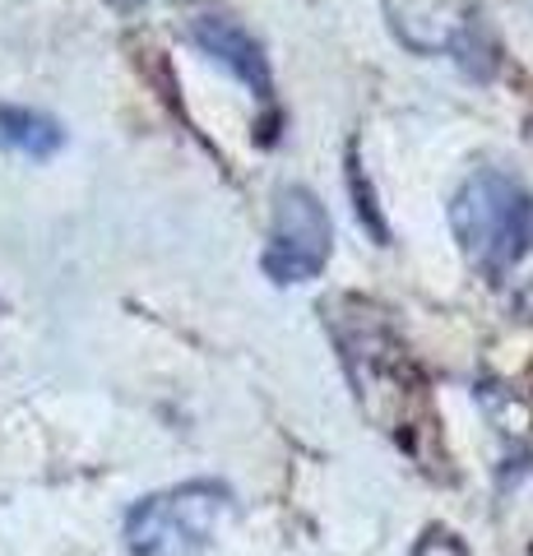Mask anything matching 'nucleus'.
I'll return each instance as SVG.
<instances>
[{
	"mask_svg": "<svg viewBox=\"0 0 533 556\" xmlns=\"http://www.w3.org/2000/svg\"><path fill=\"white\" fill-rule=\"evenodd\" d=\"M232 510V492L223 482L195 478L167 492L135 501L126 515V552L130 556H200L214 543L223 515Z\"/></svg>",
	"mask_w": 533,
	"mask_h": 556,
	"instance_id": "7ed1b4c3",
	"label": "nucleus"
},
{
	"mask_svg": "<svg viewBox=\"0 0 533 556\" xmlns=\"http://www.w3.org/2000/svg\"><path fill=\"white\" fill-rule=\"evenodd\" d=\"M450 228L464 255L487 278L510 274L533 251V195L502 167H478L450 204Z\"/></svg>",
	"mask_w": 533,
	"mask_h": 556,
	"instance_id": "f03ea898",
	"label": "nucleus"
},
{
	"mask_svg": "<svg viewBox=\"0 0 533 556\" xmlns=\"http://www.w3.org/2000/svg\"><path fill=\"white\" fill-rule=\"evenodd\" d=\"M0 144L24 153V159H51L65 144L61 121L33 108H0Z\"/></svg>",
	"mask_w": 533,
	"mask_h": 556,
	"instance_id": "423d86ee",
	"label": "nucleus"
},
{
	"mask_svg": "<svg viewBox=\"0 0 533 556\" xmlns=\"http://www.w3.org/2000/svg\"><path fill=\"white\" fill-rule=\"evenodd\" d=\"M343 306H348V316L339 311V302L330 306V329L343 353V367H348L357 404L367 408L371 422H381V431L408 445V431L427 422L422 380L413 371L404 343L381 320V311H371L367 302H353V298H343Z\"/></svg>",
	"mask_w": 533,
	"mask_h": 556,
	"instance_id": "f257e3e1",
	"label": "nucleus"
},
{
	"mask_svg": "<svg viewBox=\"0 0 533 556\" xmlns=\"http://www.w3.org/2000/svg\"><path fill=\"white\" fill-rule=\"evenodd\" d=\"M334 251V223L306 186H283L274 195V232L265 247V274L274 283H312Z\"/></svg>",
	"mask_w": 533,
	"mask_h": 556,
	"instance_id": "20e7f679",
	"label": "nucleus"
},
{
	"mask_svg": "<svg viewBox=\"0 0 533 556\" xmlns=\"http://www.w3.org/2000/svg\"><path fill=\"white\" fill-rule=\"evenodd\" d=\"M408 556H469V547H464L450 529H427Z\"/></svg>",
	"mask_w": 533,
	"mask_h": 556,
	"instance_id": "0eeeda50",
	"label": "nucleus"
},
{
	"mask_svg": "<svg viewBox=\"0 0 533 556\" xmlns=\"http://www.w3.org/2000/svg\"><path fill=\"white\" fill-rule=\"evenodd\" d=\"M191 42L204 51V56H214L223 70H232V75L242 79L246 89L265 102V108L274 102L269 56H265L261 42H255L242 24H232L228 14H200V20H191Z\"/></svg>",
	"mask_w": 533,
	"mask_h": 556,
	"instance_id": "39448f33",
	"label": "nucleus"
}]
</instances>
